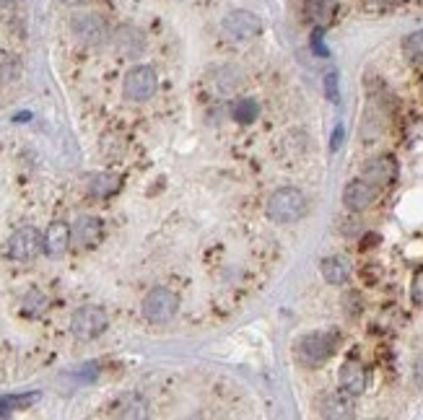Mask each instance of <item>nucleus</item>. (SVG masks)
Segmentation results:
<instances>
[{
	"mask_svg": "<svg viewBox=\"0 0 423 420\" xmlns=\"http://www.w3.org/2000/svg\"><path fill=\"white\" fill-rule=\"evenodd\" d=\"M143 317L151 324H166V322H172L177 317V309H180V299H177V293L164 288V285H156L151 291L146 293L143 299Z\"/></svg>",
	"mask_w": 423,
	"mask_h": 420,
	"instance_id": "obj_3",
	"label": "nucleus"
},
{
	"mask_svg": "<svg viewBox=\"0 0 423 420\" xmlns=\"http://www.w3.org/2000/svg\"><path fill=\"white\" fill-rule=\"evenodd\" d=\"M71 29L73 34H76V39L88 44V47H99V44H104L109 39L107 21L96 14H78L73 19Z\"/></svg>",
	"mask_w": 423,
	"mask_h": 420,
	"instance_id": "obj_7",
	"label": "nucleus"
},
{
	"mask_svg": "<svg viewBox=\"0 0 423 420\" xmlns=\"http://www.w3.org/2000/svg\"><path fill=\"white\" fill-rule=\"evenodd\" d=\"M322 415L325 418H353V394H348L345 389L327 394L322 402Z\"/></svg>",
	"mask_w": 423,
	"mask_h": 420,
	"instance_id": "obj_16",
	"label": "nucleus"
},
{
	"mask_svg": "<svg viewBox=\"0 0 423 420\" xmlns=\"http://www.w3.org/2000/svg\"><path fill=\"white\" fill-rule=\"evenodd\" d=\"M374 200H377V187H374L369 179H356V182H351V185L343 190V203L353 213L366 210Z\"/></svg>",
	"mask_w": 423,
	"mask_h": 420,
	"instance_id": "obj_10",
	"label": "nucleus"
},
{
	"mask_svg": "<svg viewBox=\"0 0 423 420\" xmlns=\"http://www.w3.org/2000/svg\"><path fill=\"white\" fill-rule=\"evenodd\" d=\"M47 307H50L47 296H44L42 291H36V288L26 293V299H24V314H26V317H39Z\"/></svg>",
	"mask_w": 423,
	"mask_h": 420,
	"instance_id": "obj_20",
	"label": "nucleus"
},
{
	"mask_svg": "<svg viewBox=\"0 0 423 420\" xmlns=\"http://www.w3.org/2000/svg\"><path fill=\"white\" fill-rule=\"evenodd\" d=\"M8 257L11 260H19V262H29L34 260L39 252H44V234L34 226H24L19 231L11 234L6 247Z\"/></svg>",
	"mask_w": 423,
	"mask_h": 420,
	"instance_id": "obj_5",
	"label": "nucleus"
},
{
	"mask_svg": "<svg viewBox=\"0 0 423 420\" xmlns=\"http://www.w3.org/2000/svg\"><path fill=\"white\" fill-rule=\"evenodd\" d=\"M19 6H21V0H0V14L11 16L19 11Z\"/></svg>",
	"mask_w": 423,
	"mask_h": 420,
	"instance_id": "obj_26",
	"label": "nucleus"
},
{
	"mask_svg": "<svg viewBox=\"0 0 423 420\" xmlns=\"http://www.w3.org/2000/svg\"><path fill=\"white\" fill-rule=\"evenodd\" d=\"M73 242V228L63 221L50 223V228L44 231V252L50 257H63Z\"/></svg>",
	"mask_w": 423,
	"mask_h": 420,
	"instance_id": "obj_12",
	"label": "nucleus"
},
{
	"mask_svg": "<svg viewBox=\"0 0 423 420\" xmlns=\"http://www.w3.org/2000/svg\"><path fill=\"white\" fill-rule=\"evenodd\" d=\"M109 39H112V47H115L117 52H120L122 57H138L141 52L146 50V36L141 29L130 26V24H122V26H117L112 34H109Z\"/></svg>",
	"mask_w": 423,
	"mask_h": 420,
	"instance_id": "obj_8",
	"label": "nucleus"
},
{
	"mask_svg": "<svg viewBox=\"0 0 423 420\" xmlns=\"http://www.w3.org/2000/svg\"><path fill=\"white\" fill-rule=\"evenodd\" d=\"M337 381H340V389H345L348 394H361L366 389V371L359 361H345L340 366V374H337Z\"/></svg>",
	"mask_w": 423,
	"mask_h": 420,
	"instance_id": "obj_14",
	"label": "nucleus"
},
{
	"mask_svg": "<svg viewBox=\"0 0 423 420\" xmlns=\"http://www.w3.org/2000/svg\"><path fill=\"white\" fill-rule=\"evenodd\" d=\"M335 11H337V0H307L304 3V14L317 29L327 26V24L335 19Z\"/></svg>",
	"mask_w": 423,
	"mask_h": 420,
	"instance_id": "obj_15",
	"label": "nucleus"
},
{
	"mask_svg": "<svg viewBox=\"0 0 423 420\" xmlns=\"http://www.w3.org/2000/svg\"><path fill=\"white\" fill-rule=\"evenodd\" d=\"M337 348V332L335 329H320V332H309L296 342V358L304 366H322Z\"/></svg>",
	"mask_w": 423,
	"mask_h": 420,
	"instance_id": "obj_2",
	"label": "nucleus"
},
{
	"mask_svg": "<svg viewBox=\"0 0 423 420\" xmlns=\"http://www.w3.org/2000/svg\"><path fill=\"white\" fill-rule=\"evenodd\" d=\"M410 299H413L416 307H423V270L416 272V278L410 283Z\"/></svg>",
	"mask_w": 423,
	"mask_h": 420,
	"instance_id": "obj_24",
	"label": "nucleus"
},
{
	"mask_svg": "<svg viewBox=\"0 0 423 420\" xmlns=\"http://www.w3.org/2000/svg\"><path fill=\"white\" fill-rule=\"evenodd\" d=\"M340 143H343V125H337L335 133H332V143H330V148H332V150H337V148H340Z\"/></svg>",
	"mask_w": 423,
	"mask_h": 420,
	"instance_id": "obj_27",
	"label": "nucleus"
},
{
	"mask_svg": "<svg viewBox=\"0 0 423 420\" xmlns=\"http://www.w3.org/2000/svg\"><path fill=\"white\" fill-rule=\"evenodd\" d=\"M223 29L234 39H252V36H258L263 31V21L255 14H250V11H231L223 19Z\"/></svg>",
	"mask_w": 423,
	"mask_h": 420,
	"instance_id": "obj_9",
	"label": "nucleus"
},
{
	"mask_svg": "<svg viewBox=\"0 0 423 420\" xmlns=\"http://www.w3.org/2000/svg\"><path fill=\"white\" fill-rule=\"evenodd\" d=\"M73 242L83 247V250H91L96 244L101 242V236H104V226L96 215H81L78 221L73 223Z\"/></svg>",
	"mask_w": 423,
	"mask_h": 420,
	"instance_id": "obj_11",
	"label": "nucleus"
},
{
	"mask_svg": "<svg viewBox=\"0 0 423 420\" xmlns=\"http://www.w3.org/2000/svg\"><path fill=\"white\" fill-rule=\"evenodd\" d=\"M237 120L239 122H255L258 120V114H260V104L255 99H242L237 104Z\"/></svg>",
	"mask_w": 423,
	"mask_h": 420,
	"instance_id": "obj_22",
	"label": "nucleus"
},
{
	"mask_svg": "<svg viewBox=\"0 0 423 420\" xmlns=\"http://www.w3.org/2000/svg\"><path fill=\"white\" fill-rule=\"evenodd\" d=\"M19 63L14 57H3V68H0V81H16L19 78Z\"/></svg>",
	"mask_w": 423,
	"mask_h": 420,
	"instance_id": "obj_23",
	"label": "nucleus"
},
{
	"mask_svg": "<svg viewBox=\"0 0 423 420\" xmlns=\"http://www.w3.org/2000/svg\"><path fill=\"white\" fill-rule=\"evenodd\" d=\"M320 270H322V278L330 285H343L345 280L351 278V262H348L345 257H337V255L322 260Z\"/></svg>",
	"mask_w": 423,
	"mask_h": 420,
	"instance_id": "obj_17",
	"label": "nucleus"
},
{
	"mask_svg": "<svg viewBox=\"0 0 423 420\" xmlns=\"http://www.w3.org/2000/svg\"><path fill=\"white\" fill-rule=\"evenodd\" d=\"M117 177H112V174H96V177L91 179V185H88V190H91V195H99V198H107V195H112L117 190Z\"/></svg>",
	"mask_w": 423,
	"mask_h": 420,
	"instance_id": "obj_21",
	"label": "nucleus"
},
{
	"mask_svg": "<svg viewBox=\"0 0 423 420\" xmlns=\"http://www.w3.org/2000/svg\"><path fill=\"white\" fill-rule=\"evenodd\" d=\"M158 88V73L151 65H136L130 68L122 81V96L128 101H148Z\"/></svg>",
	"mask_w": 423,
	"mask_h": 420,
	"instance_id": "obj_4",
	"label": "nucleus"
},
{
	"mask_svg": "<svg viewBox=\"0 0 423 420\" xmlns=\"http://www.w3.org/2000/svg\"><path fill=\"white\" fill-rule=\"evenodd\" d=\"M65 3H71V6H78V3H83V0H65Z\"/></svg>",
	"mask_w": 423,
	"mask_h": 420,
	"instance_id": "obj_28",
	"label": "nucleus"
},
{
	"mask_svg": "<svg viewBox=\"0 0 423 420\" xmlns=\"http://www.w3.org/2000/svg\"><path fill=\"white\" fill-rule=\"evenodd\" d=\"M402 55L408 57V63L423 65V29H418V31L405 36V42H402Z\"/></svg>",
	"mask_w": 423,
	"mask_h": 420,
	"instance_id": "obj_18",
	"label": "nucleus"
},
{
	"mask_svg": "<svg viewBox=\"0 0 423 420\" xmlns=\"http://www.w3.org/2000/svg\"><path fill=\"white\" fill-rule=\"evenodd\" d=\"M267 218L272 223H296L302 221L304 213H307V198H304L302 190L296 187H280L270 195L265 208Z\"/></svg>",
	"mask_w": 423,
	"mask_h": 420,
	"instance_id": "obj_1",
	"label": "nucleus"
},
{
	"mask_svg": "<svg viewBox=\"0 0 423 420\" xmlns=\"http://www.w3.org/2000/svg\"><path fill=\"white\" fill-rule=\"evenodd\" d=\"M117 415L120 418H146V405L143 399L138 397H122L120 402H117Z\"/></svg>",
	"mask_w": 423,
	"mask_h": 420,
	"instance_id": "obj_19",
	"label": "nucleus"
},
{
	"mask_svg": "<svg viewBox=\"0 0 423 420\" xmlns=\"http://www.w3.org/2000/svg\"><path fill=\"white\" fill-rule=\"evenodd\" d=\"M109 324L107 312L101 307H81L71 317V332L78 340H93L99 337Z\"/></svg>",
	"mask_w": 423,
	"mask_h": 420,
	"instance_id": "obj_6",
	"label": "nucleus"
},
{
	"mask_svg": "<svg viewBox=\"0 0 423 420\" xmlns=\"http://www.w3.org/2000/svg\"><path fill=\"white\" fill-rule=\"evenodd\" d=\"M364 179L372 185H392L397 179V161L392 156H379L364 166Z\"/></svg>",
	"mask_w": 423,
	"mask_h": 420,
	"instance_id": "obj_13",
	"label": "nucleus"
},
{
	"mask_svg": "<svg viewBox=\"0 0 423 420\" xmlns=\"http://www.w3.org/2000/svg\"><path fill=\"white\" fill-rule=\"evenodd\" d=\"M325 93H327V99L330 101H340V91H337V73H327L325 76Z\"/></svg>",
	"mask_w": 423,
	"mask_h": 420,
	"instance_id": "obj_25",
	"label": "nucleus"
}]
</instances>
